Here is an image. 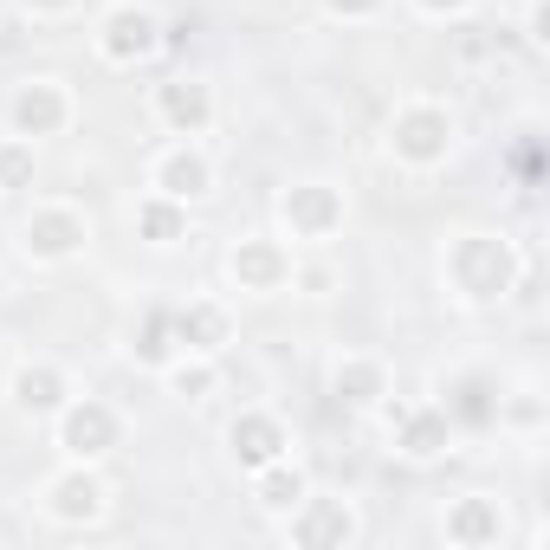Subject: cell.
Wrapping results in <instances>:
<instances>
[{"label":"cell","mask_w":550,"mask_h":550,"mask_svg":"<svg viewBox=\"0 0 550 550\" xmlns=\"http://www.w3.org/2000/svg\"><path fill=\"white\" fill-rule=\"evenodd\" d=\"M110 434H117V421H110L104 408H78V415L65 421V447L72 453H104Z\"/></svg>","instance_id":"cell-1"},{"label":"cell","mask_w":550,"mask_h":550,"mask_svg":"<svg viewBox=\"0 0 550 550\" xmlns=\"http://www.w3.org/2000/svg\"><path fill=\"white\" fill-rule=\"evenodd\" d=\"M233 447H240L253 466H266L272 453H279V428H272V421H240V428H233Z\"/></svg>","instance_id":"cell-2"},{"label":"cell","mask_w":550,"mask_h":550,"mask_svg":"<svg viewBox=\"0 0 550 550\" xmlns=\"http://www.w3.org/2000/svg\"><path fill=\"white\" fill-rule=\"evenodd\" d=\"M149 33H156V26H149L143 13H117V20H110V52H117V59L149 52Z\"/></svg>","instance_id":"cell-3"},{"label":"cell","mask_w":550,"mask_h":550,"mask_svg":"<svg viewBox=\"0 0 550 550\" xmlns=\"http://www.w3.org/2000/svg\"><path fill=\"white\" fill-rule=\"evenodd\" d=\"M13 117H20V130H52V123H59V98H52V91H26V98L13 104Z\"/></svg>","instance_id":"cell-4"},{"label":"cell","mask_w":550,"mask_h":550,"mask_svg":"<svg viewBox=\"0 0 550 550\" xmlns=\"http://www.w3.org/2000/svg\"><path fill=\"white\" fill-rule=\"evenodd\" d=\"M98 512V486L91 479H65L59 486V518H91Z\"/></svg>","instance_id":"cell-5"},{"label":"cell","mask_w":550,"mask_h":550,"mask_svg":"<svg viewBox=\"0 0 550 550\" xmlns=\"http://www.w3.org/2000/svg\"><path fill=\"white\" fill-rule=\"evenodd\" d=\"M402 149H408V156H434V149H440V123L434 117H408L402 123Z\"/></svg>","instance_id":"cell-6"},{"label":"cell","mask_w":550,"mask_h":550,"mask_svg":"<svg viewBox=\"0 0 550 550\" xmlns=\"http://www.w3.org/2000/svg\"><path fill=\"white\" fill-rule=\"evenodd\" d=\"M20 402L26 408H52V402H59V382H52L46 369H26V376H20Z\"/></svg>","instance_id":"cell-7"},{"label":"cell","mask_w":550,"mask_h":550,"mask_svg":"<svg viewBox=\"0 0 550 550\" xmlns=\"http://www.w3.org/2000/svg\"><path fill=\"white\" fill-rule=\"evenodd\" d=\"M169 117H175V123H201V117H208V98H201L195 85H188V91L175 85V91H169Z\"/></svg>","instance_id":"cell-8"},{"label":"cell","mask_w":550,"mask_h":550,"mask_svg":"<svg viewBox=\"0 0 550 550\" xmlns=\"http://www.w3.org/2000/svg\"><path fill=\"white\" fill-rule=\"evenodd\" d=\"M26 240H33L39 253H65V246H72V220H39Z\"/></svg>","instance_id":"cell-9"},{"label":"cell","mask_w":550,"mask_h":550,"mask_svg":"<svg viewBox=\"0 0 550 550\" xmlns=\"http://www.w3.org/2000/svg\"><path fill=\"white\" fill-rule=\"evenodd\" d=\"M201 182H208V169L201 162H169V195H201Z\"/></svg>","instance_id":"cell-10"},{"label":"cell","mask_w":550,"mask_h":550,"mask_svg":"<svg viewBox=\"0 0 550 550\" xmlns=\"http://www.w3.org/2000/svg\"><path fill=\"white\" fill-rule=\"evenodd\" d=\"M233 272H246V279H253V285H266L272 272H279V259H272L266 246H253V253H240V259H233Z\"/></svg>","instance_id":"cell-11"},{"label":"cell","mask_w":550,"mask_h":550,"mask_svg":"<svg viewBox=\"0 0 550 550\" xmlns=\"http://www.w3.org/2000/svg\"><path fill=\"white\" fill-rule=\"evenodd\" d=\"M266 505H298V473H272L266 479Z\"/></svg>","instance_id":"cell-12"},{"label":"cell","mask_w":550,"mask_h":550,"mask_svg":"<svg viewBox=\"0 0 550 550\" xmlns=\"http://www.w3.org/2000/svg\"><path fill=\"white\" fill-rule=\"evenodd\" d=\"M305 538H350V518L324 512V518H311V525H305Z\"/></svg>","instance_id":"cell-13"},{"label":"cell","mask_w":550,"mask_h":550,"mask_svg":"<svg viewBox=\"0 0 550 550\" xmlns=\"http://www.w3.org/2000/svg\"><path fill=\"white\" fill-rule=\"evenodd\" d=\"M162 330H169V324L149 318V330H143V356H162V350H169V343H162Z\"/></svg>","instance_id":"cell-14"},{"label":"cell","mask_w":550,"mask_h":550,"mask_svg":"<svg viewBox=\"0 0 550 550\" xmlns=\"http://www.w3.org/2000/svg\"><path fill=\"white\" fill-rule=\"evenodd\" d=\"M298 214H305V220H330V201L324 195H305V201H298Z\"/></svg>","instance_id":"cell-15"},{"label":"cell","mask_w":550,"mask_h":550,"mask_svg":"<svg viewBox=\"0 0 550 550\" xmlns=\"http://www.w3.org/2000/svg\"><path fill=\"white\" fill-rule=\"evenodd\" d=\"M20 175H26V156H13V149H7V156H0V182H20Z\"/></svg>","instance_id":"cell-16"},{"label":"cell","mask_w":550,"mask_h":550,"mask_svg":"<svg viewBox=\"0 0 550 550\" xmlns=\"http://www.w3.org/2000/svg\"><path fill=\"white\" fill-rule=\"evenodd\" d=\"M143 227H149V233H156V240H169V233H175V220H169V214H162V208H156V214H149V220H143Z\"/></svg>","instance_id":"cell-17"},{"label":"cell","mask_w":550,"mask_h":550,"mask_svg":"<svg viewBox=\"0 0 550 550\" xmlns=\"http://www.w3.org/2000/svg\"><path fill=\"white\" fill-rule=\"evenodd\" d=\"M337 7H369V0H337Z\"/></svg>","instance_id":"cell-18"},{"label":"cell","mask_w":550,"mask_h":550,"mask_svg":"<svg viewBox=\"0 0 550 550\" xmlns=\"http://www.w3.org/2000/svg\"><path fill=\"white\" fill-rule=\"evenodd\" d=\"M434 7H440V0H434Z\"/></svg>","instance_id":"cell-19"}]
</instances>
